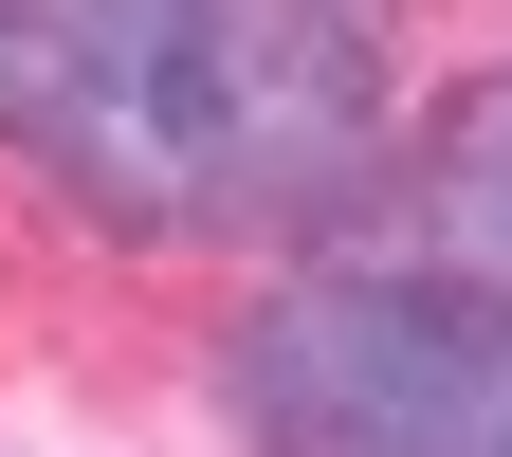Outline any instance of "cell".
Here are the masks:
<instances>
[{
  "mask_svg": "<svg viewBox=\"0 0 512 457\" xmlns=\"http://www.w3.org/2000/svg\"><path fill=\"white\" fill-rule=\"evenodd\" d=\"M384 0H0V110L147 220H256L348 165Z\"/></svg>",
  "mask_w": 512,
  "mask_h": 457,
  "instance_id": "6da1fadb",
  "label": "cell"
},
{
  "mask_svg": "<svg viewBox=\"0 0 512 457\" xmlns=\"http://www.w3.org/2000/svg\"><path fill=\"white\" fill-rule=\"evenodd\" d=\"M275 457H512V330L439 293H311L238 348Z\"/></svg>",
  "mask_w": 512,
  "mask_h": 457,
  "instance_id": "7a4b0ae2",
  "label": "cell"
},
{
  "mask_svg": "<svg viewBox=\"0 0 512 457\" xmlns=\"http://www.w3.org/2000/svg\"><path fill=\"white\" fill-rule=\"evenodd\" d=\"M476 220H494V238H512V110H494V128H476Z\"/></svg>",
  "mask_w": 512,
  "mask_h": 457,
  "instance_id": "3957f363",
  "label": "cell"
}]
</instances>
